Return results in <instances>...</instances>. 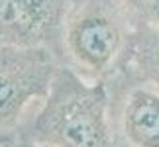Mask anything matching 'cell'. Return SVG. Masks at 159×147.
<instances>
[{"label":"cell","mask_w":159,"mask_h":147,"mask_svg":"<svg viewBox=\"0 0 159 147\" xmlns=\"http://www.w3.org/2000/svg\"><path fill=\"white\" fill-rule=\"evenodd\" d=\"M126 12L118 0H73L61 26L67 57L89 81L112 69L126 39Z\"/></svg>","instance_id":"cell-2"},{"label":"cell","mask_w":159,"mask_h":147,"mask_svg":"<svg viewBox=\"0 0 159 147\" xmlns=\"http://www.w3.org/2000/svg\"><path fill=\"white\" fill-rule=\"evenodd\" d=\"M32 139L51 147H112L104 84L59 69L35 114Z\"/></svg>","instance_id":"cell-1"},{"label":"cell","mask_w":159,"mask_h":147,"mask_svg":"<svg viewBox=\"0 0 159 147\" xmlns=\"http://www.w3.org/2000/svg\"><path fill=\"white\" fill-rule=\"evenodd\" d=\"M130 147H159V87H136L128 92L120 116Z\"/></svg>","instance_id":"cell-5"},{"label":"cell","mask_w":159,"mask_h":147,"mask_svg":"<svg viewBox=\"0 0 159 147\" xmlns=\"http://www.w3.org/2000/svg\"><path fill=\"white\" fill-rule=\"evenodd\" d=\"M65 12V0H0V43L45 47L61 35Z\"/></svg>","instance_id":"cell-4"},{"label":"cell","mask_w":159,"mask_h":147,"mask_svg":"<svg viewBox=\"0 0 159 147\" xmlns=\"http://www.w3.org/2000/svg\"><path fill=\"white\" fill-rule=\"evenodd\" d=\"M118 4L130 18L159 29V0H118Z\"/></svg>","instance_id":"cell-6"},{"label":"cell","mask_w":159,"mask_h":147,"mask_svg":"<svg viewBox=\"0 0 159 147\" xmlns=\"http://www.w3.org/2000/svg\"><path fill=\"white\" fill-rule=\"evenodd\" d=\"M12 147H51V145H47V143H41V141H35V139H24V141H18L14 143Z\"/></svg>","instance_id":"cell-7"},{"label":"cell","mask_w":159,"mask_h":147,"mask_svg":"<svg viewBox=\"0 0 159 147\" xmlns=\"http://www.w3.org/2000/svg\"><path fill=\"white\" fill-rule=\"evenodd\" d=\"M59 69L47 47L0 43V131L12 130L35 100H43Z\"/></svg>","instance_id":"cell-3"}]
</instances>
